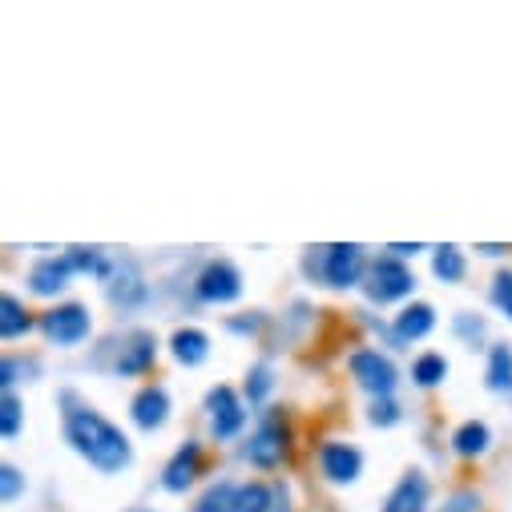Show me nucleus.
<instances>
[{
  "label": "nucleus",
  "instance_id": "obj_6",
  "mask_svg": "<svg viewBox=\"0 0 512 512\" xmlns=\"http://www.w3.org/2000/svg\"><path fill=\"white\" fill-rule=\"evenodd\" d=\"M363 275V246L355 242H339L327 246V259H323V279L331 287H355Z\"/></svg>",
  "mask_w": 512,
  "mask_h": 512
},
{
  "label": "nucleus",
  "instance_id": "obj_8",
  "mask_svg": "<svg viewBox=\"0 0 512 512\" xmlns=\"http://www.w3.org/2000/svg\"><path fill=\"white\" fill-rule=\"evenodd\" d=\"M238 295H242V275L226 259L210 263L198 275V299H206V303H234Z\"/></svg>",
  "mask_w": 512,
  "mask_h": 512
},
{
  "label": "nucleus",
  "instance_id": "obj_17",
  "mask_svg": "<svg viewBox=\"0 0 512 512\" xmlns=\"http://www.w3.org/2000/svg\"><path fill=\"white\" fill-rule=\"evenodd\" d=\"M174 355H178V363L198 367L210 355V339L198 327H182V331H174Z\"/></svg>",
  "mask_w": 512,
  "mask_h": 512
},
{
  "label": "nucleus",
  "instance_id": "obj_13",
  "mask_svg": "<svg viewBox=\"0 0 512 512\" xmlns=\"http://www.w3.org/2000/svg\"><path fill=\"white\" fill-rule=\"evenodd\" d=\"M424 504H428V480H424L420 472H408V476L396 484V492L388 496L383 512H424Z\"/></svg>",
  "mask_w": 512,
  "mask_h": 512
},
{
  "label": "nucleus",
  "instance_id": "obj_18",
  "mask_svg": "<svg viewBox=\"0 0 512 512\" xmlns=\"http://www.w3.org/2000/svg\"><path fill=\"white\" fill-rule=\"evenodd\" d=\"M488 444H492V432H488V424H480V420L460 424L456 436H452V448H456L460 456H480V452H488Z\"/></svg>",
  "mask_w": 512,
  "mask_h": 512
},
{
  "label": "nucleus",
  "instance_id": "obj_29",
  "mask_svg": "<svg viewBox=\"0 0 512 512\" xmlns=\"http://www.w3.org/2000/svg\"><path fill=\"white\" fill-rule=\"evenodd\" d=\"M396 420H400V408H396L392 400H375V404H371V424L388 428V424H396Z\"/></svg>",
  "mask_w": 512,
  "mask_h": 512
},
{
  "label": "nucleus",
  "instance_id": "obj_11",
  "mask_svg": "<svg viewBox=\"0 0 512 512\" xmlns=\"http://www.w3.org/2000/svg\"><path fill=\"white\" fill-rule=\"evenodd\" d=\"M166 416H170V396H166V388H142V392L134 396V420H138V428L154 432V428L166 424Z\"/></svg>",
  "mask_w": 512,
  "mask_h": 512
},
{
  "label": "nucleus",
  "instance_id": "obj_28",
  "mask_svg": "<svg viewBox=\"0 0 512 512\" xmlns=\"http://www.w3.org/2000/svg\"><path fill=\"white\" fill-rule=\"evenodd\" d=\"M492 303L512 319V275H496V283H492Z\"/></svg>",
  "mask_w": 512,
  "mask_h": 512
},
{
  "label": "nucleus",
  "instance_id": "obj_4",
  "mask_svg": "<svg viewBox=\"0 0 512 512\" xmlns=\"http://www.w3.org/2000/svg\"><path fill=\"white\" fill-rule=\"evenodd\" d=\"M412 291H416V279L400 259H375L371 283H367V295L375 303H396V299H408Z\"/></svg>",
  "mask_w": 512,
  "mask_h": 512
},
{
  "label": "nucleus",
  "instance_id": "obj_15",
  "mask_svg": "<svg viewBox=\"0 0 512 512\" xmlns=\"http://www.w3.org/2000/svg\"><path fill=\"white\" fill-rule=\"evenodd\" d=\"M432 327H436V311L428 303H412L396 315V335L400 339H424Z\"/></svg>",
  "mask_w": 512,
  "mask_h": 512
},
{
  "label": "nucleus",
  "instance_id": "obj_31",
  "mask_svg": "<svg viewBox=\"0 0 512 512\" xmlns=\"http://www.w3.org/2000/svg\"><path fill=\"white\" fill-rule=\"evenodd\" d=\"M476 508H480L476 492H456V496L444 504V512H476Z\"/></svg>",
  "mask_w": 512,
  "mask_h": 512
},
{
  "label": "nucleus",
  "instance_id": "obj_9",
  "mask_svg": "<svg viewBox=\"0 0 512 512\" xmlns=\"http://www.w3.org/2000/svg\"><path fill=\"white\" fill-rule=\"evenodd\" d=\"M319 464H323V476L335 480V484H351L363 472V456L351 444H323Z\"/></svg>",
  "mask_w": 512,
  "mask_h": 512
},
{
  "label": "nucleus",
  "instance_id": "obj_7",
  "mask_svg": "<svg viewBox=\"0 0 512 512\" xmlns=\"http://www.w3.org/2000/svg\"><path fill=\"white\" fill-rule=\"evenodd\" d=\"M206 408H210V424H214V436H218V440H230V436L242 432L246 412H242L238 396L226 388V383H218V388L206 396Z\"/></svg>",
  "mask_w": 512,
  "mask_h": 512
},
{
  "label": "nucleus",
  "instance_id": "obj_16",
  "mask_svg": "<svg viewBox=\"0 0 512 512\" xmlns=\"http://www.w3.org/2000/svg\"><path fill=\"white\" fill-rule=\"evenodd\" d=\"M109 295H113V303H121V307H138V303L146 299V283H142V275H138L134 263H125V267L117 271Z\"/></svg>",
  "mask_w": 512,
  "mask_h": 512
},
{
  "label": "nucleus",
  "instance_id": "obj_3",
  "mask_svg": "<svg viewBox=\"0 0 512 512\" xmlns=\"http://www.w3.org/2000/svg\"><path fill=\"white\" fill-rule=\"evenodd\" d=\"M351 375L359 379V388H367L371 396L388 400L396 392V363L379 351H355L351 355Z\"/></svg>",
  "mask_w": 512,
  "mask_h": 512
},
{
  "label": "nucleus",
  "instance_id": "obj_30",
  "mask_svg": "<svg viewBox=\"0 0 512 512\" xmlns=\"http://www.w3.org/2000/svg\"><path fill=\"white\" fill-rule=\"evenodd\" d=\"M456 331H460L468 343L484 339V323H480V319H472V315H456Z\"/></svg>",
  "mask_w": 512,
  "mask_h": 512
},
{
  "label": "nucleus",
  "instance_id": "obj_10",
  "mask_svg": "<svg viewBox=\"0 0 512 512\" xmlns=\"http://www.w3.org/2000/svg\"><path fill=\"white\" fill-rule=\"evenodd\" d=\"M69 275H73L69 259H41V263L29 271V291L41 295V299H49V295H57V291L69 283Z\"/></svg>",
  "mask_w": 512,
  "mask_h": 512
},
{
  "label": "nucleus",
  "instance_id": "obj_1",
  "mask_svg": "<svg viewBox=\"0 0 512 512\" xmlns=\"http://www.w3.org/2000/svg\"><path fill=\"white\" fill-rule=\"evenodd\" d=\"M65 436H69V444H73L93 468H101V472H121L125 464L134 460L125 432L113 428V424H109L101 412H93V408H73V412H65Z\"/></svg>",
  "mask_w": 512,
  "mask_h": 512
},
{
  "label": "nucleus",
  "instance_id": "obj_26",
  "mask_svg": "<svg viewBox=\"0 0 512 512\" xmlns=\"http://www.w3.org/2000/svg\"><path fill=\"white\" fill-rule=\"evenodd\" d=\"M234 484H214L202 500H198V508L194 512H230V504H234Z\"/></svg>",
  "mask_w": 512,
  "mask_h": 512
},
{
  "label": "nucleus",
  "instance_id": "obj_21",
  "mask_svg": "<svg viewBox=\"0 0 512 512\" xmlns=\"http://www.w3.org/2000/svg\"><path fill=\"white\" fill-rule=\"evenodd\" d=\"M488 388L512 392V351L508 347H492V355H488Z\"/></svg>",
  "mask_w": 512,
  "mask_h": 512
},
{
  "label": "nucleus",
  "instance_id": "obj_2",
  "mask_svg": "<svg viewBox=\"0 0 512 512\" xmlns=\"http://www.w3.org/2000/svg\"><path fill=\"white\" fill-rule=\"evenodd\" d=\"M283 456H287V424H283L279 412H271V416L259 424V432L250 436L246 460H250L254 468H275V464H283Z\"/></svg>",
  "mask_w": 512,
  "mask_h": 512
},
{
  "label": "nucleus",
  "instance_id": "obj_24",
  "mask_svg": "<svg viewBox=\"0 0 512 512\" xmlns=\"http://www.w3.org/2000/svg\"><path fill=\"white\" fill-rule=\"evenodd\" d=\"M65 259H69V267H73V271H85V275L93 271V275H101V279L109 275V263L101 259L97 250H89V246H73V250L65 254Z\"/></svg>",
  "mask_w": 512,
  "mask_h": 512
},
{
  "label": "nucleus",
  "instance_id": "obj_27",
  "mask_svg": "<svg viewBox=\"0 0 512 512\" xmlns=\"http://www.w3.org/2000/svg\"><path fill=\"white\" fill-rule=\"evenodd\" d=\"M0 432H5L9 440L21 432V400L13 392H5V416H0Z\"/></svg>",
  "mask_w": 512,
  "mask_h": 512
},
{
  "label": "nucleus",
  "instance_id": "obj_19",
  "mask_svg": "<svg viewBox=\"0 0 512 512\" xmlns=\"http://www.w3.org/2000/svg\"><path fill=\"white\" fill-rule=\"evenodd\" d=\"M29 327H33V319H29V311H25L13 295L0 299V335H5V339H17V335H25Z\"/></svg>",
  "mask_w": 512,
  "mask_h": 512
},
{
  "label": "nucleus",
  "instance_id": "obj_32",
  "mask_svg": "<svg viewBox=\"0 0 512 512\" xmlns=\"http://www.w3.org/2000/svg\"><path fill=\"white\" fill-rule=\"evenodd\" d=\"M0 476H5V480H0V484H5V500H13L21 492V472L13 464H5V472H0Z\"/></svg>",
  "mask_w": 512,
  "mask_h": 512
},
{
  "label": "nucleus",
  "instance_id": "obj_33",
  "mask_svg": "<svg viewBox=\"0 0 512 512\" xmlns=\"http://www.w3.org/2000/svg\"><path fill=\"white\" fill-rule=\"evenodd\" d=\"M388 250H396L400 259H408V254H416V250H424V246H420V242H412V246H408V242H396V246H388Z\"/></svg>",
  "mask_w": 512,
  "mask_h": 512
},
{
  "label": "nucleus",
  "instance_id": "obj_12",
  "mask_svg": "<svg viewBox=\"0 0 512 512\" xmlns=\"http://www.w3.org/2000/svg\"><path fill=\"white\" fill-rule=\"evenodd\" d=\"M198 464H202V444H186L170 464H166V476H162V484L170 488V492H186L190 484H194V476H198Z\"/></svg>",
  "mask_w": 512,
  "mask_h": 512
},
{
  "label": "nucleus",
  "instance_id": "obj_5",
  "mask_svg": "<svg viewBox=\"0 0 512 512\" xmlns=\"http://www.w3.org/2000/svg\"><path fill=\"white\" fill-rule=\"evenodd\" d=\"M45 335L57 343V347H77L85 335H89V311L81 307V303H65V307H57V311H49L45 315Z\"/></svg>",
  "mask_w": 512,
  "mask_h": 512
},
{
  "label": "nucleus",
  "instance_id": "obj_22",
  "mask_svg": "<svg viewBox=\"0 0 512 512\" xmlns=\"http://www.w3.org/2000/svg\"><path fill=\"white\" fill-rule=\"evenodd\" d=\"M444 375H448V359L436 355V351L420 355L416 367H412V379L420 383V388H436V383H444Z\"/></svg>",
  "mask_w": 512,
  "mask_h": 512
},
{
  "label": "nucleus",
  "instance_id": "obj_23",
  "mask_svg": "<svg viewBox=\"0 0 512 512\" xmlns=\"http://www.w3.org/2000/svg\"><path fill=\"white\" fill-rule=\"evenodd\" d=\"M432 271L444 279V283H460L464 279V254L456 246H440L436 259H432Z\"/></svg>",
  "mask_w": 512,
  "mask_h": 512
},
{
  "label": "nucleus",
  "instance_id": "obj_25",
  "mask_svg": "<svg viewBox=\"0 0 512 512\" xmlns=\"http://www.w3.org/2000/svg\"><path fill=\"white\" fill-rule=\"evenodd\" d=\"M271 388H275V379H271V367H267V363L250 367V375H246V396H250V404H263V400L271 396Z\"/></svg>",
  "mask_w": 512,
  "mask_h": 512
},
{
  "label": "nucleus",
  "instance_id": "obj_14",
  "mask_svg": "<svg viewBox=\"0 0 512 512\" xmlns=\"http://www.w3.org/2000/svg\"><path fill=\"white\" fill-rule=\"evenodd\" d=\"M154 355H158L154 335H146V331L130 335V347H121V355H117V375H142L154 363Z\"/></svg>",
  "mask_w": 512,
  "mask_h": 512
},
{
  "label": "nucleus",
  "instance_id": "obj_20",
  "mask_svg": "<svg viewBox=\"0 0 512 512\" xmlns=\"http://www.w3.org/2000/svg\"><path fill=\"white\" fill-rule=\"evenodd\" d=\"M230 512H271V488L267 484H238Z\"/></svg>",
  "mask_w": 512,
  "mask_h": 512
}]
</instances>
